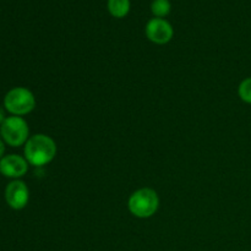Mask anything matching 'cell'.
Listing matches in <instances>:
<instances>
[{
	"label": "cell",
	"instance_id": "obj_6",
	"mask_svg": "<svg viewBox=\"0 0 251 251\" xmlns=\"http://www.w3.org/2000/svg\"><path fill=\"white\" fill-rule=\"evenodd\" d=\"M29 200V190L26 183L20 179L12 180L5 189V201L12 210H22L27 206Z\"/></svg>",
	"mask_w": 251,
	"mask_h": 251
},
{
	"label": "cell",
	"instance_id": "obj_5",
	"mask_svg": "<svg viewBox=\"0 0 251 251\" xmlns=\"http://www.w3.org/2000/svg\"><path fill=\"white\" fill-rule=\"evenodd\" d=\"M145 33H146L149 41H151L152 43L163 46V44L169 43L172 41L174 29L167 20L153 17V19H151L147 22Z\"/></svg>",
	"mask_w": 251,
	"mask_h": 251
},
{
	"label": "cell",
	"instance_id": "obj_12",
	"mask_svg": "<svg viewBox=\"0 0 251 251\" xmlns=\"http://www.w3.org/2000/svg\"><path fill=\"white\" fill-rule=\"evenodd\" d=\"M6 119V117H5V112L4 109H2V107H0V125L2 124V122Z\"/></svg>",
	"mask_w": 251,
	"mask_h": 251
},
{
	"label": "cell",
	"instance_id": "obj_8",
	"mask_svg": "<svg viewBox=\"0 0 251 251\" xmlns=\"http://www.w3.org/2000/svg\"><path fill=\"white\" fill-rule=\"evenodd\" d=\"M108 11L115 19H123L130 11V0H108Z\"/></svg>",
	"mask_w": 251,
	"mask_h": 251
},
{
	"label": "cell",
	"instance_id": "obj_3",
	"mask_svg": "<svg viewBox=\"0 0 251 251\" xmlns=\"http://www.w3.org/2000/svg\"><path fill=\"white\" fill-rule=\"evenodd\" d=\"M4 107L11 115L22 117L36 108V98L28 88L14 87L5 95Z\"/></svg>",
	"mask_w": 251,
	"mask_h": 251
},
{
	"label": "cell",
	"instance_id": "obj_4",
	"mask_svg": "<svg viewBox=\"0 0 251 251\" xmlns=\"http://www.w3.org/2000/svg\"><path fill=\"white\" fill-rule=\"evenodd\" d=\"M0 136L2 141L11 147H20L29 139V127L22 117H6L0 125Z\"/></svg>",
	"mask_w": 251,
	"mask_h": 251
},
{
	"label": "cell",
	"instance_id": "obj_1",
	"mask_svg": "<svg viewBox=\"0 0 251 251\" xmlns=\"http://www.w3.org/2000/svg\"><path fill=\"white\" fill-rule=\"evenodd\" d=\"M55 141L50 136L44 134H36L29 136L25 144V158L31 166L43 167L50 163L56 156Z\"/></svg>",
	"mask_w": 251,
	"mask_h": 251
},
{
	"label": "cell",
	"instance_id": "obj_9",
	"mask_svg": "<svg viewBox=\"0 0 251 251\" xmlns=\"http://www.w3.org/2000/svg\"><path fill=\"white\" fill-rule=\"evenodd\" d=\"M171 9L172 5L169 0H153L151 4L152 14L158 19H164L166 16H168Z\"/></svg>",
	"mask_w": 251,
	"mask_h": 251
},
{
	"label": "cell",
	"instance_id": "obj_10",
	"mask_svg": "<svg viewBox=\"0 0 251 251\" xmlns=\"http://www.w3.org/2000/svg\"><path fill=\"white\" fill-rule=\"evenodd\" d=\"M238 96L243 102L251 104V77H247L240 82L238 87Z\"/></svg>",
	"mask_w": 251,
	"mask_h": 251
},
{
	"label": "cell",
	"instance_id": "obj_7",
	"mask_svg": "<svg viewBox=\"0 0 251 251\" xmlns=\"http://www.w3.org/2000/svg\"><path fill=\"white\" fill-rule=\"evenodd\" d=\"M28 164L25 157L19 154H7L0 161V173L6 178L16 180L28 172Z\"/></svg>",
	"mask_w": 251,
	"mask_h": 251
},
{
	"label": "cell",
	"instance_id": "obj_11",
	"mask_svg": "<svg viewBox=\"0 0 251 251\" xmlns=\"http://www.w3.org/2000/svg\"><path fill=\"white\" fill-rule=\"evenodd\" d=\"M4 153H5V142L0 139V161H1L2 157H4Z\"/></svg>",
	"mask_w": 251,
	"mask_h": 251
},
{
	"label": "cell",
	"instance_id": "obj_2",
	"mask_svg": "<svg viewBox=\"0 0 251 251\" xmlns=\"http://www.w3.org/2000/svg\"><path fill=\"white\" fill-rule=\"evenodd\" d=\"M159 207L158 194L151 188H141L134 191L127 200L130 213L137 218H150L156 215Z\"/></svg>",
	"mask_w": 251,
	"mask_h": 251
}]
</instances>
